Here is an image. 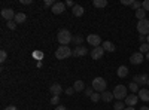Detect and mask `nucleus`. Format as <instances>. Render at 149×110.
<instances>
[{
  "label": "nucleus",
  "mask_w": 149,
  "mask_h": 110,
  "mask_svg": "<svg viewBox=\"0 0 149 110\" xmlns=\"http://www.w3.org/2000/svg\"><path fill=\"white\" fill-rule=\"evenodd\" d=\"M57 40H58L60 46H67V45L73 40V37H72V34H70L69 30L63 28V30H60V31H58V34H57Z\"/></svg>",
  "instance_id": "f257e3e1"
},
{
  "label": "nucleus",
  "mask_w": 149,
  "mask_h": 110,
  "mask_svg": "<svg viewBox=\"0 0 149 110\" xmlns=\"http://www.w3.org/2000/svg\"><path fill=\"white\" fill-rule=\"evenodd\" d=\"M70 55H73V51L70 49L69 46H58L57 51H55V57L57 59H66Z\"/></svg>",
  "instance_id": "f03ea898"
},
{
  "label": "nucleus",
  "mask_w": 149,
  "mask_h": 110,
  "mask_svg": "<svg viewBox=\"0 0 149 110\" xmlns=\"http://www.w3.org/2000/svg\"><path fill=\"white\" fill-rule=\"evenodd\" d=\"M106 80L104 77H94L93 79V89L95 92H104L106 91Z\"/></svg>",
  "instance_id": "7ed1b4c3"
},
{
  "label": "nucleus",
  "mask_w": 149,
  "mask_h": 110,
  "mask_svg": "<svg viewBox=\"0 0 149 110\" xmlns=\"http://www.w3.org/2000/svg\"><path fill=\"white\" fill-rule=\"evenodd\" d=\"M112 92H113V97H115L118 101H121V100H124V98H127V88L124 86V85H116L115 89L112 91Z\"/></svg>",
  "instance_id": "20e7f679"
},
{
  "label": "nucleus",
  "mask_w": 149,
  "mask_h": 110,
  "mask_svg": "<svg viewBox=\"0 0 149 110\" xmlns=\"http://www.w3.org/2000/svg\"><path fill=\"white\" fill-rule=\"evenodd\" d=\"M137 31L142 34V36H145V34H149V19H142V21H139V24H137Z\"/></svg>",
  "instance_id": "39448f33"
},
{
  "label": "nucleus",
  "mask_w": 149,
  "mask_h": 110,
  "mask_svg": "<svg viewBox=\"0 0 149 110\" xmlns=\"http://www.w3.org/2000/svg\"><path fill=\"white\" fill-rule=\"evenodd\" d=\"M86 42H88L90 45H93L94 48H97V46L102 45V37L98 34H90L88 37H86Z\"/></svg>",
  "instance_id": "423d86ee"
},
{
  "label": "nucleus",
  "mask_w": 149,
  "mask_h": 110,
  "mask_svg": "<svg viewBox=\"0 0 149 110\" xmlns=\"http://www.w3.org/2000/svg\"><path fill=\"white\" fill-rule=\"evenodd\" d=\"M0 14H2V17L6 19V21H14L15 19V12L12 10V9H8V8H5V9H2V12H0Z\"/></svg>",
  "instance_id": "0eeeda50"
},
{
  "label": "nucleus",
  "mask_w": 149,
  "mask_h": 110,
  "mask_svg": "<svg viewBox=\"0 0 149 110\" xmlns=\"http://www.w3.org/2000/svg\"><path fill=\"white\" fill-rule=\"evenodd\" d=\"M143 61H145V57H143V54H140V52H136V54H133V55L130 57V63L134 64V66L142 64Z\"/></svg>",
  "instance_id": "6e6552de"
},
{
  "label": "nucleus",
  "mask_w": 149,
  "mask_h": 110,
  "mask_svg": "<svg viewBox=\"0 0 149 110\" xmlns=\"http://www.w3.org/2000/svg\"><path fill=\"white\" fill-rule=\"evenodd\" d=\"M103 55H104V48H103V46L93 48V51H91V57H93V59H100Z\"/></svg>",
  "instance_id": "1a4fd4ad"
},
{
  "label": "nucleus",
  "mask_w": 149,
  "mask_h": 110,
  "mask_svg": "<svg viewBox=\"0 0 149 110\" xmlns=\"http://www.w3.org/2000/svg\"><path fill=\"white\" fill-rule=\"evenodd\" d=\"M49 92L52 94V97H55V95H60L61 92H63V86H61L60 83H52L51 86H49Z\"/></svg>",
  "instance_id": "9d476101"
},
{
  "label": "nucleus",
  "mask_w": 149,
  "mask_h": 110,
  "mask_svg": "<svg viewBox=\"0 0 149 110\" xmlns=\"http://www.w3.org/2000/svg\"><path fill=\"white\" fill-rule=\"evenodd\" d=\"M139 101V95H136V94H131V95H127V98H125V104L128 107H133L136 106Z\"/></svg>",
  "instance_id": "9b49d317"
},
{
  "label": "nucleus",
  "mask_w": 149,
  "mask_h": 110,
  "mask_svg": "<svg viewBox=\"0 0 149 110\" xmlns=\"http://www.w3.org/2000/svg\"><path fill=\"white\" fill-rule=\"evenodd\" d=\"M66 10V3H61V2H57L54 6H52V12L55 15H60L63 14V12Z\"/></svg>",
  "instance_id": "f8f14e48"
},
{
  "label": "nucleus",
  "mask_w": 149,
  "mask_h": 110,
  "mask_svg": "<svg viewBox=\"0 0 149 110\" xmlns=\"http://www.w3.org/2000/svg\"><path fill=\"white\" fill-rule=\"evenodd\" d=\"M88 54V49L86 48H84V46H76L73 49V55L74 57H84V55H86Z\"/></svg>",
  "instance_id": "ddd939ff"
},
{
  "label": "nucleus",
  "mask_w": 149,
  "mask_h": 110,
  "mask_svg": "<svg viewBox=\"0 0 149 110\" xmlns=\"http://www.w3.org/2000/svg\"><path fill=\"white\" fill-rule=\"evenodd\" d=\"M148 80H149L148 75H137V76H134V82L137 83V85H139V83H140V85H146Z\"/></svg>",
  "instance_id": "4468645a"
},
{
  "label": "nucleus",
  "mask_w": 149,
  "mask_h": 110,
  "mask_svg": "<svg viewBox=\"0 0 149 110\" xmlns=\"http://www.w3.org/2000/svg\"><path fill=\"white\" fill-rule=\"evenodd\" d=\"M115 97H113V92H110V91H104V92H102V100L104 101V103H109V101H112Z\"/></svg>",
  "instance_id": "2eb2a0df"
},
{
  "label": "nucleus",
  "mask_w": 149,
  "mask_h": 110,
  "mask_svg": "<svg viewBox=\"0 0 149 110\" xmlns=\"http://www.w3.org/2000/svg\"><path fill=\"white\" fill-rule=\"evenodd\" d=\"M116 75H118L119 77H127V76H128V68H127L125 66H119L118 70H116Z\"/></svg>",
  "instance_id": "dca6fc26"
},
{
  "label": "nucleus",
  "mask_w": 149,
  "mask_h": 110,
  "mask_svg": "<svg viewBox=\"0 0 149 110\" xmlns=\"http://www.w3.org/2000/svg\"><path fill=\"white\" fill-rule=\"evenodd\" d=\"M72 12H73L74 17H82V15H84V8H82L81 5H74V6L72 8Z\"/></svg>",
  "instance_id": "f3484780"
},
{
  "label": "nucleus",
  "mask_w": 149,
  "mask_h": 110,
  "mask_svg": "<svg viewBox=\"0 0 149 110\" xmlns=\"http://www.w3.org/2000/svg\"><path fill=\"white\" fill-rule=\"evenodd\" d=\"M102 46L104 48V51H107V52H113V51H115V48H116L113 43L109 42V40H104V42L102 43Z\"/></svg>",
  "instance_id": "a211bd4d"
},
{
  "label": "nucleus",
  "mask_w": 149,
  "mask_h": 110,
  "mask_svg": "<svg viewBox=\"0 0 149 110\" xmlns=\"http://www.w3.org/2000/svg\"><path fill=\"white\" fill-rule=\"evenodd\" d=\"M73 89H74V92H81V91H84L85 89V83L82 82V80H76L73 83Z\"/></svg>",
  "instance_id": "6ab92c4d"
},
{
  "label": "nucleus",
  "mask_w": 149,
  "mask_h": 110,
  "mask_svg": "<svg viewBox=\"0 0 149 110\" xmlns=\"http://www.w3.org/2000/svg\"><path fill=\"white\" fill-rule=\"evenodd\" d=\"M26 19H27V15L24 14V12H18V14L15 15V22L17 24H22V22H26Z\"/></svg>",
  "instance_id": "aec40b11"
},
{
  "label": "nucleus",
  "mask_w": 149,
  "mask_h": 110,
  "mask_svg": "<svg viewBox=\"0 0 149 110\" xmlns=\"http://www.w3.org/2000/svg\"><path fill=\"white\" fill-rule=\"evenodd\" d=\"M139 97H140V100H143V101H149V89H140L139 91Z\"/></svg>",
  "instance_id": "412c9836"
},
{
  "label": "nucleus",
  "mask_w": 149,
  "mask_h": 110,
  "mask_svg": "<svg viewBox=\"0 0 149 110\" xmlns=\"http://www.w3.org/2000/svg\"><path fill=\"white\" fill-rule=\"evenodd\" d=\"M93 5H94V8H106L107 6V0H94Z\"/></svg>",
  "instance_id": "4be33fe9"
},
{
  "label": "nucleus",
  "mask_w": 149,
  "mask_h": 110,
  "mask_svg": "<svg viewBox=\"0 0 149 110\" xmlns=\"http://www.w3.org/2000/svg\"><path fill=\"white\" fill-rule=\"evenodd\" d=\"M145 17H146V10L142 8V9H139V10H136V18H137L139 21H142V19H145Z\"/></svg>",
  "instance_id": "5701e85b"
},
{
  "label": "nucleus",
  "mask_w": 149,
  "mask_h": 110,
  "mask_svg": "<svg viewBox=\"0 0 149 110\" xmlns=\"http://www.w3.org/2000/svg\"><path fill=\"white\" fill-rule=\"evenodd\" d=\"M90 98L93 100V103H97V101L102 100V94H100V92H94V94L90 97Z\"/></svg>",
  "instance_id": "b1692460"
},
{
  "label": "nucleus",
  "mask_w": 149,
  "mask_h": 110,
  "mask_svg": "<svg viewBox=\"0 0 149 110\" xmlns=\"http://www.w3.org/2000/svg\"><path fill=\"white\" fill-rule=\"evenodd\" d=\"M139 52H140V54H148V52H149V43H142Z\"/></svg>",
  "instance_id": "393cba45"
},
{
  "label": "nucleus",
  "mask_w": 149,
  "mask_h": 110,
  "mask_svg": "<svg viewBox=\"0 0 149 110\" xmlns=\"http://www.w3.org/2000/svg\"><path fill=\"white\" fill-rule=\"evenodd\" d=\"M130 91H131L133 94L137 92V91H139V85L136 83V82H131V83H130Z\"/></svg>",
  "instance_id": "a878e982"
},
{
  "label": "nucleus",
  "mask_w": 149,
  "mask_h": 110,
  "mask_svg": "<svg viewBox=\"0 0 149 110\" xmlns=\"http://www.w3.org/2000/svg\"><path fill=\"white\" fill-rule=\"evenodd\" d=\"M113 109H115V110H124V109H125V106H124L122 101H116V104L113 106Z\"/></svg>",
  "instance_id": "bb28decb"
},
{
  "label": "nucleus",
  "mask_w": 149,
  "mask_h": 110,
  "mask_svg": "<svg viewBox=\"0 0 149 110\" xmlns=\"http://www.w3.org/2000/svg\"><path fill=\"white\" fill-rule=\"evenodd\" d=\"M6 26H8L9 30H15V28H17V22H15V21H8Z\"/></svg>",
  "instance_id": "cd10ccee"
},
{
  "label": "nucleus",
  "mask_w": 149,
  "mask_h": 110,
  "mask_svg": "<svg viewBox=\"0 0 149 110\" xmlns=\"http://www.w3.org/2000/svg\"><path fill=\"white\" fill-rule=\"evenodd\" d=\"M73 42L76 43L78 46H82V42H84V39L81 37V36H76V37H73Z\"/></svg>",
  "instance_id": "c85d7f7f"
},
{
  "label": "nucleus",
  "mask_w": 149,
  "mask_h": 110,
  "mask_svg": "<svg viewBox=\"0 0 149 110\" xmlns=\"http://www.w3.org/2000/svg\"><path fill=\"white\" fill-rule=\"evenodd\" d=\"M131 8H133L134 10H139V9H142V3H140V2H133Z\"/></svg>",
  "instance_id": "c756f323"
},
{
  "label": "nucleus",
  "mask_w": 149,
  "mask_h": 110,
  "mask_svg": "<svg viewBox=\"0 0 149 110\" xmlns=\"http://www.w3.org/2000/svg\"><path fill=\"white\" fill-rule=\"evenodd\" d=\"M33 57L37 58V59H42V58H43V54H42L40 51H34V52H33Z\"/></svg>",
  "instance_id": "7c9ffc66"
},
{
  "label": "nucleus",
  "mask_w": 149,
  "mask_h": 110,
  "mask_svg": "<svg viewBox=\"0 0 149 110\" xmlns=\"http://www.w3.org/2000/svg\"><path fill=\"white\" fill-rule=\"evenodd\" d=\"M6 58H8V54H6V51H2V52H0V61H2V63H5V61H6Z\"/></svg>",
  "instance_id": "2f4dec72"
},
{
  "label": "nucleus",
  "mask_w": 149,
  "mask_h": 110,
  "mask_svg": "<svg viewBox=\"0 0 149 110\" xmlns=\"http://www.w3.org/2000/svg\"><path fill=\"white\" fill-rule=\"evenodd\" d=\"M58 103H60V97H58V95H55V97H52V98H51V104L57 106Z\"/></svg>",
  "instance_id": "473e14b6"
},
{
  "label": "nucleus",
  "mask_w": 149,
  "mask_h": 110,
  "mask_svg": "<svg viewBox=\"0 0 149 110\" xmlns=\"http://www.w3.org/2000/svg\"><path fill=\"white\" fill-rule=\"evenodd\" d=\"M142 8H143L146 12H149V0H145V2H142Z\"/></svg>",
  "instance_id": "72a5a7b5"
},
{
  "label": "nucleus",
  "mask_w": 149,
  "mask_h": 110,
  "mask_svg": "<svg viewBox=\"0 0 149 110\" xmlns=\"http://www.w3.org/2000/svg\"><path fill=\"white\" fill-rule=\"evenodd\" d=\"M55 5V2H54V0H45V6H54Z\"/></svg>",
  "instance_id": "f704fd0d"
},
{
  "label": "nucleus",
  "mask_w": 149,
  "mask_h": 110,
  "mask_svg": "<svg viewBox=\"0 0 149 110\" xmlns=\"http://www.w3.org/2000/svg\"><path fill=\"white\" fill-rule=\"evenodd\" d=\"M73 92H74L73 86H69V88H66V94H67V95H73Z\"/></svg>",
  "instance_id": "c9c22d12"
},
{
  "label": "nucleus",
  "mask_w": 149,
  "mask_h": 110,
  "mask_svg": "<svg viewBox=\"0 0 149 110\" xmlns=\"http://www.w3.org/2000/svg\"><path fill=\"white\" fill-rule=\"evenodd\" d=\"M133 2H134V0H122V5H128V6H131Z\"/></svg>",
  "instance_id": "e433bc0d"
},
{
  "label": "nucleus",
  "mask_w": 149,
  "mask_h": 110,
  "mask_svg": "<svg viewBox=\"0 0 149 110\" xmlns=\"http://www.w3.org/2000/svg\"><path fill=\"white\" fill-rule=\"evenodd\" d=\"M85 94L88 95V97H91V95L94 94V92H93V88H88V89H85Z\"/></svg>",
  "instance_id": "4c0bfd02"
},
{
  "label": "nucleus",
  "mask_w": 149,
  "mask_h": 110,
  "mask_svg": "<svg viewBox=\"0 0 149 110\" xmlns=\"http://www.w3.org/2000/svg\"><path fill=\"white\" fill-rule=\"evenodd\" d=\"M5 110H18V109H17L15 106H12V104H10V106H8V107H6Z\"/></svg>",
  "instance_id": "58836bf2"
},
{
  "label": "nucleus",
  "mask_w": 149,
  "mask_h": 110,
  "mask_svg": "<svg viewBox=\"0 0 149 110\" xmlns=\"http://www.w3.org/2000/svg\"><path fill=\"white\" fill-rule=\"evenodd\" d=\"M74 5H76V3H73V2H70V0H67V2H66V6H74Z\"/></svg>",
  "instance_id": "ea45409f"
},
{
  "label": "nucleus",
  "mask_w": 149,
  "mask_h": 110,
  "mask_svg": "<svg viewBox=\"0 0 149 110\" xmlns=\"http://www.w3.org/2000/svg\"><path fill=\"white\" fill-rule=\"evenodd\" d=\"M21 3H22V5H30L31 0H21Z\"/></svg>",
  "instance_id": "a19ab883"
},
{
  "label": "nucleus",
  "mask_w": 149,
  "mask_h": 110,
  "mask_svg": "<svg viewBox=\"0 0 149 110\" xmlns=\"http://www.w3.org/2000/svg\"><path fill=\"white\" fill-rule=\"evenodd\" d=\"M55 110H67V109H66L64 106H57V107H55Z\"/></svg>",
  "instance_id": "79ce46f5"
},
{
  "label": "nucleus",
  "mask_w": 149,
  "mask_h": 110,
  "mask_svg": "<svg viewBox=\"0 0 149 110\" xmlns=\"http://www.w3.org/2000/svg\"><path fill=\"white\" fill-rule=\"evenodd\" d=\"M139 40H140L142 43H145V40H146V37H145V36H140V37H139Z\"/></svg>",
  "instance_id": "37998d69"
},
{
  "label": "nucleus",
  "mask_w": 149,
  "mask_h": 110,
  "mask_svg": "<svg viewBox=\"0 0 149 110\" xmlns=\"http://www.w3.org/2000/svg\"><path fill=\"white\" fill-rule=\"evenodd\" d=\"M140 110H149V107H148V106H142Z\"/></svg>",
  "instance_id": "c03bdc74"
},
{
  "label": "nucleus",
  "mask_w": 149,
  "mask_h": 110,
  "mask_svg": "<svg viewBox=\"0 0 149 110\" xmlns=\"http://www.w3.org/2000/svg\"><path fill=\"white\" fill-rule=\"evenodd\" d=\"M124 110H136V109H134V107H125Z\"/></svg>",
  "instance_id": "a18cd8bd"
},
{
  "label": "nucleus",
  "mask_w": 149,
  "mask_h": 110,
  "mask_svg": "<svg viewBox=\"0 0 149 110\" xmlns=\"http://www.w3.org/2000/svg\"><path fill=\"white\" fill-rule=\"evenodd\" d=\"M146 43H149V34L146 36Z\"/></svg>",
  "instance_id": "49530a36"
},
{
  "label": "nucleus",
  "mask_w": 149,
  "mask_h": 110,
  "mask_svg": "<svg viewBox=\"0 0 149 110\" xmlns=\"http://www.w3.org/2000/svg\"><path fill=\"white\" fill-rule=\"evenodd\" d=\"M146 59H148V61H149V52H148V54H146Z\"/></svg>",
  "instance_id": "de8ad7c7"
},
{
  "label": "nucleus",
  "mask_w": 149,
  "mask_h": 110,
  "mask_svg": "<svg viewBox=\"0 0 149 110\" xmlns=\"http://www.w3.org/2000/svg\"><path fill=\"white\" fill-rule=\"evenodd\" d=\"M146 85H148V86H149V80H148V83H146Z\"/></svg>",
  "instance_id": "09e8293b"
},
{
  "label": "nucleus",
  "mask_w": 149,
  "mask_h": 110,
  "mask_svg": "<svg viewBox=\"0 0 149 110\" xmlns=\"http://www.w3.org/2000/svg\"><path fill=\"white\" fill-rule=\"evenodd\" d=\"M148 71H149V70H148Z\"/></svg>",
  "instance_id": "8fccbe9b"
}]
</instances>
